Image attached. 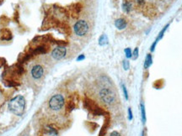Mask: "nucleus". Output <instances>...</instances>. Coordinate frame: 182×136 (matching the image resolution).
I'll list each match as a JSON object with an SVG mask.
<instances>
[{
	"label": "nucleus",
	"mask_w": 182,
	"mask_h": 136,
	"mask_svg": "<svg viewBox=\"0 0 182 136\" xmlns=\"http://www.w3.org/2000/svg\"><path fill=\"white\" fill-rule=\"evenodd\" d=\"M26 102L22 95H18L12 98L8 104L9 111L16 116H22L26 110Z\"/></svg>",
	"instance_id": "1"
},
{
	"label": "nucleus",
	"mask_w": 182,
	"mask_h": 136,
	"mask_svg": "<svg viewBox=\"0 0 182 136\" xmlns=\"http://www.w3.org/2000/svg\"><path fill=\"white\" fill-rule=\"evenodd\" d=\"M98 94L100 101L107 106H112L116 102V93L110 87H102L99 91Z\"/></svg>",
	"instance_id": "2"
},
{
	"label": "nucleus",
	"mask_w": 182,
	"mask_h": 136,
	"mask_svg": "<svg viewBox=\"0 0 182 136\" xmlns=\"http://www.w3.org/2000/svg\"><path fill=\"white\" fill-rule=\"evenodd\" d=\"M65 103V100L63 96L61 94L53 95L48 102V108L52 112H58L62 110Z\"/></svg>",
	"instance_id": "3"
},
{
	"label": "nucleus",
	"mask_w": 182,
	"mask_h": 136,
	"mask_svg": "<svg viewBox=\"0 0 182 136\" xmlns=\"http://www.w3.org/2000/svg\"><path fill=\"white\" fill-rule=\"evenodd\" d=\"M89 31V25L84 19L78 20L73 25V32L78 37H84Z\"/></svg>",
	"instance_id": "4"
},
{
	"label": "nucleus",
	"mask_w": 182,
	"mask_h": 136,
	"mask_svg": "<svg viewBox=\"0 0 182 136\" xmlns=\"http://www.w3.org/2000/svg\"><path fill=\"white\" fill-rule=\"evenodd\" d=\"M30 75L33 80H41L44 76V67L41 64L33 65L30 70Z\"/></svg>",
	"instance_id": "5"
},
{
	"label": "nucleus",
	"mask_w": 182,
	"mask_h": 136,
	"mask_svg": "<svg viewBox=\"0 0 182 136\" xmlns=\"http://www.w3.org/2000/svg\"><path fill=\"white\" fill-rule=\"evenodd\" d=\"M67 55V48L64 46H57L54 48L51 53V56L55 61H60L63 59Z\"/></svg>",
	"instance_id": "6"
},
{
	"label": "nucleus",
	"mask_w": 182,
	"mask_h": 136,
	"mask_svg": "<svg viewBox=\"0 0 182 136\" xmlns=\"http://www.w3.org/2000/svg\"><path fill=\"white\" fill-rule=\"evenodd\" d=\"M115 26L117 29L119 30H122V29H125L127 26V22L125 19H122V18H120V19H116L115 21Z\"/></svg>",
	"instance_id": "7"
},
{
	"label": "nucleus",
	"mask_w": 182,
	"mask_h": 136,
	"mask_svg": "<svg viewBox=\"0 0 182 136\" xmlns=\"http://www.w3.org/2000/svg\"><path fill=\"white\" fill-rule=\"evenodd\" d=\"M169 25H167L166 26H165L164 29H163L159 32V34H158V35L157 39L155 40V41L154 42V44H153V45H152V46H151V51H154V49H155V46H156L157 43L158 42V41H160V40L163 38V36H164V35H165V31L167 30V28L169 27Z\"/></svg>",
	"instance_id": "8"
},
{
	"label": "nucleus",
	"mask_w": 182,
	"mask_h": 136,
	"mask_svg": "<svg viewBox=\"0 0 182 136\" xmlns=\"http://www.w3.org/2000/svg\"><path fill=\"white\" fill-rule=\"evenodd\" d=\"M153 64V57L151 54H148L146 58H145V61H144V69H148L151 67V65Z\"/></svg>",
	"instance_id": "9"
},
{
	"label": "nucleus",
	"mask_w": 182,
	"mask_h": 136,
	"mask_svg": "<svg viewBox=\"0 0 182 136\" xmlns=\"http://www.w3.org/2000/svg\"><path fill=\"white\" fill-rule=\"evenodd\" d=\"M132 9V5L130 2H126V1L122 3V9L124 10L125 13H127V14L130 13Z\"/></svg>",
	"instance_id": "10"
},
{
	"label": "nucleus",
	"mask_w": 182,
	"mask_h": 136,
	"mask_svg": "<svg viewBox=\"0 0 182 136\" xmlns=\"http://www.w3.org/2000/svg\"><path fill=\"white\" fill-rule=\"evenodd\" d=\"M107 44H108V38L106 36V35H102L99 39V45L103 46V45H105Z\"/></svg>",
	"instance_id": "11"
},
{
	"label": "nucleus",
	"mask_w": 182,
	"mask_h": 136,
	"mask_svg": "<svg viewBox=\"0 0 182 136\" xmlns=\"http://www.w3.org/2000/svg\"><path fill=\"white\" fill-rule=\"evenodd\" d=\"M141 114H142V122L144 124L146 123L147 118H146V111H145V107L144 104L142 103H141Z\"/></svg>",
	"instance_id": "12"
},
{
	"label": "nucleus",
	"mask_w": 182,
	"mask_h": 136,
	"mask_svg": "<svg viewBox=\"0 0 182 136\" xmlns=\"http://www.w3.org/2000/svg\"><path fill=\"white\" fill-rule=\"evenodd\" d=\"M124 51H125L126 57L127 59H130V58L132 57V50H131L130 48H126Z\"/></svg>",
	"instance_id": "13"
},
{
	"label": "nucleus",
	"mask_w": 182,
	"mask_h": 136,
	"mask_svg": "<svg viewBox=\"0 0 182 136\" xmlns=\"http://www.w3.org/2000/svg\"><path fill=\"white\" fill-rule=\"evenodd\" d=\"M122 66H123V68L125 71H127L129 68H130V62L126 60H124L123 62H122Z\"/></svg>",
	"instance_id": "14"
},
{
	"label": "nucleus",
	"mask_w": 182,
	"mask_h": 136,
	"mask_svg": "<svg viewBox=\"0 0 182 136\" xmlns=\"http://www.w3.org/2000/svg\"><path fill=\"white\" fill-rule=\"evenodd\" d=\"M138 54H139V50H138V48H135V50H134L133 52H132V58H133L134 60H136V59L138 57Z\"/></svg>",
	"instance_id": "15"
},
{
	"label": "nucleus",
	"mask_w": 182,
	"mask_h": 136,
	"mask_svg": "<svg viewBox=\"0 0 182 136\" xmlns=\"http://www.w3.org/2000/svg\"><path fill=\"white\" fill-rule=\"evenodd\" d=\"M122 91H123V93H124V97H125L126 100H128V93H127V89H126V86L124 84H122Z\"/></svg>",
	"instance_id": "16"
},
{
	"label": "nucleus",
	"mask_w": 182,
	"mask_h": 136,
	"mask_svg": "<svg viewBox=\"0 0 182 136\" xmlns=\"http://www.w3.org/2000/svg\"><path fill=\"white\" fill-rule=\"evenodd\" d=\"M128 119H129V120H132V112L131 108L128 109Z\"/></svg>",
	"instance_id": "17"
},
{
	"label": "nucleus",
	"mask_w": 182,
	"mask_h": 136,
	"mask_svg": "<svg viewBox=\"0 0 182 136\" xmlns=\"http://www.w3.org/2000/svg\"><path fill=\"white\" fill-rule=\"evenodd\" d=\"M110 136H122V135H121V134H120L119 132H117V131H113L111 134L110 135Z\"/></svg>",
	"instance_id": "18"
},
{
	"label": "nucleus",
	"mask_w": 182,
	"mask_h": 136,
	"mask_svg": "<svg viewBox=\"0 0 182 136\" xmlns=\"http://www.w3.org/2000/svg\"><path fill=\"white\" fill-rule=\"evenodd\" d=\"M84 58H85L84 55H80L77 58V61H81L84 60Z\"/></svg>",
	"instance_id": "19"
},
{
	"label": "nucleus",
	"mask_w": 182,
	"mask_h": 136,
	"mask_svg": "<svg viewBox=\"0 0 182 136\" xmlns=\"http://www.w3.org/2000/svg\"><path fill=\"white\" fill-rule=\"evenodd\" d=\"M143 1H144V0H137V2H138V3H141V4L143 3Z\"/></svg>",
	"instance_id": "20"
},
{
	"label": "nucleus",
	"mask_w": 182,
	"mask_h": 136,
	"mask_svg": "<svg viewBox=\"0 0 182 136\" xmlns=\"http://www.w3.org/2000/svg\"><path fill=\"white\" fill-rule=\"evenodd\" d=\"M141 136H144V134H143V132L142 133V135H141Z\"/></svg>",
	"instance_id": "21"
},
{
	"label": "nucleus",
	"mask_w": 182,
	"mask_h": 136,
	"mask_svg": "<svg viewBox=\"0 0 182 136\" xmlns=\"http://www.w3.org/2000/svg\"><path fill=\"white\" fill-rule=\"evenodd\" d=\"M23 136H29V135H23Z\"/></svg>",
	"instance_id": "22"
}]
</instances>
